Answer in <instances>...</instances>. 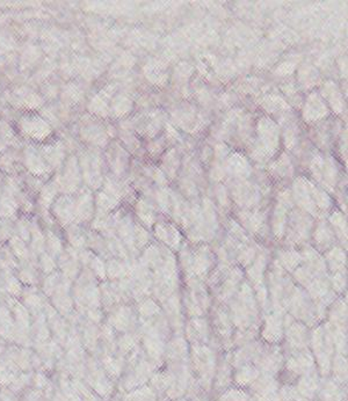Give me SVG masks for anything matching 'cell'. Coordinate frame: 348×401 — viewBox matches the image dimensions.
<instances>
[{"mask_svg": "<svg viewBox=\"0 0 348 401\" xmlns=\"http://www.w3.org/2000/svg\"><path fill=\"white\" fill-rule=\"evenodd\" d=\"M108 325L120 333L136 332L138 328V315H137L136 308H134L132 305L127 303L119 305L112 312Z\"/></svg>", "mask_w": 348, "mask_h": 401, "instance_id": "cell-16", "label": "cell"}, {"mask_svg": "<svg viewBox=\"0 0 348 401\" xmlns=\"http://www.w3.org/2000/svg\"><path fill=\"white\" fill-rule=\"evenodd\" d=\"M290 276H292L294 283L304 290L310 285L311 282L314 281V275L311 273L310 270L308 269L307 267L303 266V265L297 267L290 274Z\"/></svg>", "mask_w": 348, "mask_h": 401, "instance_id": "cell-39", "label": "cell"}, {"mask_svg": "<svg viewBox=\"0 0 348 401\" xmlns=\"http://www.w3.org/2000/svg\"><path fill=\"white\" fill-rule=\"evenodd\" d=\"M172 401H188V400H187V399H186V398L184 397V398H180V399H177V400H172Z\"/></svg>", "mask_w": 348, "mask_h": 401, "instance_id": "cell-42", "label": "cell"}, {"mask_svg": "<svg viewBox=\"0 0 348 401\" xmlns=\"http://www.w3.org/2000/svg\"><path fill=\"white\" fill-rule=\"evenodd\" d=\"M156 236L159 238L160 241H163L164 244L167 245L169 247L177 248L178 250L179 245L182 243V236L179 234L178 230L173 226L170 224H157L156 226Z\"/></svg>", "mask_w": 348, "mask_h": 401, "instance_id": "cell-31", "label": "cell"}, {"mask_svg": "<svg viewBox=\"0 0 348 401\" xmlns=\"http://www.w3.org/2000/svg\"><path fill=\"white\" fill-rule=\"evenodd\" d=\"M284 341L281 343L284 354L301 352L310 348L311 328L297 321L292 315H284Z\"/></svg>", "mask_w": 348, "mask_h": 401, "instance_id": "cell-10", "label": "cell"}, {"mask_svg": "<svg viewBox=\"0 0 348 401\" xmlns=\"http://www.w3.org/2000/svg\"><path fill=\"white\" fill-rule=\"evenodd\" d=\"M330 223L333 226L334 234L340 236L341 239L345 240V243H346L347 229H346V219H345L344 215L340 214V212H334L330 218Z\"/></svg>", "mask_w": 348, "mask_h": 401, "instance_id": "cell-41", "label": "cell"}, {"mask_svg": "<svg viewBox=\"0 0 348 401\" xmlns=\"http://www.w3.org/2000/svg\"><path fill=\"white\" fill-rule=\"evenodd\" d=\"M347 296L338 297L330 305L325 321L334 330H347Z\"/></svg>", "mask_w": 348, "mask_h": 401, "instance_id": "cell-22", "label": "cell"}, {"mask_svg": "<svg viewBox=\"0 0 348 401\" xmlns=\"http://www.w3.org/2000/svg\"><path fill=\"white\" fill-rule=\"evenodd\" d=\"M227 306L235 330H260L262 312L258 304L252 285L246 280L243 282L238 293Z\"/></svg>", "mask_w": 348, "mask_h": 401, "instance_id": "cell-1", "label": "cell"}, {"mask_svg": "<svg viewBox=\"0 0 348 401\" xmlns=\"http://www.w3.org/2000/svg\"><path fill=\"white\" fill-rule=\"evenodd\" d=\"M185 398L188 401H214L212 394L203 390L195 378L193 379V382H190V387L186 392Z\"/></svg>", "mask_w": 348, "mask_h": 401, "instance_id": "cell-40", "label": "cell"}, {"mask_svg": "<svg viewBox=\"0 0 348 401\" xmlns=\"http://www.w3.org/2000/svg\"><path fill=\"white\" fill-rule=\"evenodd\" d=\"M234 387V367L231 365L227 352H221L212 382V397H217L229 387Z\"/></svg>", "mask_w": 348, "mask_h": 401, "instance_id": "cell-18", "label": "cell"}, {"mask_svg": "<svg viewBox=\"0 0 348 401\" xmlns=\"http://www.w3.org/2000/svg\"><path fill=\"white\" fill-rule=\"evenodd\" d=\"M345 401H347V400H345Z\"/></svg>", "mask_w": 348, "mask_h": 401, "instance_id": "cell-44", "label": "cell"}, {"mask_svg": "<svg viewBox=\"0 0 348 401\" xmlns=\"http://www.w3.org/2000/svg\"><path fill=\"white\" fill-rule=\"evenodd\" d=\"M265 283L269 290L271 310L287 313L286 304L288 297L295 287L290 274H288L284 268H281L277 261H273L266 273Z\"/></svg>", "mask_w": 348, "mask_h": 401, "instance_id": "cell-5", "label": "cell"}, {"mask_svg": "<svg viewBox=\"0 0 348 401\" xmlns=\"http://www.w3.org/2000/svg\"><path fill=\"white\" fill-rule=\"evenodd\" d=\"M122 401H160L158 394L149 384L129 391Z\"/></svg>", "mask_w": 348, "mask_h": 401, "instance_id": "cell-35", "label": "cell"}, {"mask_svg": "<svg viewBox=\"0 0 348 401\" xmlns=\"http://www.w3.org/2000/svg\"><path fill=\"white\" fill-rule=\"evenodd\" d=\"M311 223L312 221L308 215L303 214L301 211H293L290 215V221L288 223V226H290L289 238L295 244L308 239V234L310 232Z\"/></svg>", "mask_w": 348, "mask_h": 401, "instance_id": "cell-25", "label": "cell"}, {"mask_svg": "<svg viewBox=\"0 0 348 401\" xmlns=\"http://www.w3.org/2000/svg\"><path fill=\"white\" fill-rule=\"evenodd\" d=\"M260 376V372L253 363L244 364L234 369V385L247 390Z\"/></svg>", "mask_w": 348, "mask_h": 401, "instance_id": "cell-28", "label": "cell"}, {"mask_svg": "<svg viewBox=\"0 0 348 401\" xmlns=\"http://www.w3.org/2000/svg\"><path fill=\"white\" fill-rule=\"evenodd\" d=\"M184 337L190 342V345H208L216 350L222 352L220 343L212 332L208 315L187 319Z\"/></svg>", "mask_w": 348, "mask_h": 401, "instance_id": "cell-11", "label": "cell"}, {"mask_svg": "<svg viewBox=\"0 0 348 401\" xmlns=\"http://www.w3.org/2000/svg\"><path fill=\"white\" fill-rule=\"evenodd\" d=\"M286 312L297 321L307 325L309 328H314V326L325 321V318L319 312L307 291L296 284L288 297Z\"/></svg>", "mask_w": 348, "mask_h": 401, "instance_id": "cell-7", "label": "cell"}, {"mask_svg": "<svg viewBox=\"0 0 348 401\" xmlns=\"http://www.w3.org/2000/svg\"><path fill=\"white\" fill-rule=\"evenodd\" d=\"M329 278L333 293L338 297L347 296V271L331 274Z\"/></svg>", "mask_w": 348, "mask_h": 401, "instance_id": "cell-37", "label": "cell"}, {"mask_svg": "<svg viewBox=\"0 0 348 401\" xmlns=\"http://www.w3.org/2000/svg\"><path fill=\"white\" fill-rule=\"evenodd\" d=\"M310 350L314 355L316 367L321 377H330L331 363L336 350L332 334L330 330L329 324L326 321L311 328Z\"/></svg>", "mask_w": 348, "mask_h": 401, "instance_id": "cell-6", "label": "cell"}, {"mask_svg": "<svg viewBox=\"0 0 348 401\" xmlns=\"http://www.w3.org/2000/svg\"><path fill=\"white\" fill-rule=\"evenodd\" d=\"M316 399L318 401L347 400V389L331 377H325L321 379V387Z\"/></svg>", "mask_w": 348, "mask_h": 401, "instance_id": "cell-24", "label": "cell"}, {"mask_svg": "<svg viewBox=\"0 0 348 401\" xmlns=\"http://www.w3.org/2000/svg\"><path fill=\"white\" fill-rule=\"evenodd\" d=\"M135 308L138 315V321H145L163 312L162 305L151 296L137 302Z\"/></svg>", "mask_w": 348, "mask_h": 401, "instance_id": "cell-30", "label": "cell"}, {"mask_svg": "<svg viewBox=\"0 0 348 401\" xmlns=\"http://www.w3.org/2000/svg\"><path fill=\"white\" fill-rule=\"evenodd\" d=\"M162 310H163L164 315L166 317L172 334L184 335L187 317H186L184 306H182L180 290L178 293H173L170 298H167L162 304Z\"/></svg>", "mask_w": 348, "mask_h": 401, "instance_id": "cell-15", "label": "cell"}, {"mask_svg": "<svg viewBox=\"0 0 348 401\" xmlns=\"http://www.w3.org/2000/svg\"><path fill=\"white\" fill-rule=\"evenodd\" d=\"M301 258H302L303 266L307 267L308 269L314 275V278L330 276L324 256L319 254L314 248L307 246L301 252Z\"/></svg>", "mask_w": 348, "mask_h": 401, "instance_id": "cell-26", "label": "cell"}, {"mask_svg": "<svg viewBox=\"0 0 348 401\" xmlns=\"http://www.w3.org/2000/svg\"><path fill=\"white\" fill-rule=\"evenodd\" d=\"M347 355L336 352L331 363V374L330 377L341 385H347Z\"/></svg>", "mask_w": 348, "mask_h": 401, "instance_id": "cell-32", "label": "cell"}, {"mask_svg": "<svg viewBox=\"0 0 348 401\" xmlns=\"http://www.w3.org/2000/svg\"><path fill=\"white\" fill-rule=\"evenodd\" d=\"M264 345H265V342L261 341L260 339H257L247 345L237 347L227 352L231 365L236 369V367H242L244 364L253 363L258 355L260 354L261 349L264 348Z\"/></svg>", "mask_w": 348, "mask_h": 401, "instance_id": "cell-19", "label": "cell"}, {"mask_svg": "<svg viewBox=\"0 0 348 401\" xmlns=\"http://www.w3.org/2000/svg\"><path fill=\"white\" fill-rule=\"evenodd\" d=\"M240 221L243 226H245L246 229L249 230L250 232H258L262 229V224H264V217L261 214L257 212H246L243 211L240 214Z\"/></svg>", "mask_w": 348, "mask_h": 401, "instance_id": "cell-38", "label": "cell"}, {"mask_svg": "<svg viewBox=\"0 0 348 401\" xmlns=\"http://www.w3.org/2000/svg\"><path fill=\"white\" fill-rule=\"evenodd\" d=\"M217 260L207 246H201L193 252V274L206 281L212 270L215 269Z\"/></svg>", "mask_w": 348, "mask_h": 401, "instance_id": "cell-20", "label": "cell"}, {"mask_svg": "<svg viewBox=\"0 0 348 401\" xmlns=\"http://www.w3.org/2000/svg\"><path fill=\"white\" fill-rule=\"evenodd\" d=\"M336 240V234L333 230L330 228L327 223H319L317 229L314 231V241L317 247L322 251H326L332 247V244Z\"/></svg>", "mask_w": 348, "mask_h": 401, "instance_id": "cell-34", "label": "cell"}, {"mask_svg": "<svg viewBox=\"0 0 348 401\" xmlns=\"http://www.w3.org/2000/svg\"><path fill=\"white\" fill-rule=\"evenodd\" d=\"M220 352L208 345H190V364L194 378L203 390L210 394Z\"/></svg>", "mask_w": 348, "mask_h": 401, "instance_id": "cell-4", "label": "cell"}, {"mask_svg": "<svg viewBox=\"0 0 348 401\" xmlns=\"http://www.w3.org/2000/svg\"><path fill=\"white\" fill-rule=\"evenodd\" d=\"M245 280V271L235 265L224 278L223 281L221 282L220 285L212 291L214 302L227 305L237 295L240 285Z\"/></svg>", "mask_w": 348, "mask_h": 401, "instance_id": "cell-14", "label": "cell"}, {"mask_svg": "<svg viewBox=\"0 0 348 401\" xmlns=\"http://www.w3.org/2000/svg\"><path fill=\"white\" fill-rule=\"evenodd\" d=\"M269 267V261L267 254L264 252L258 253L252 265L246 268V281L249 282L252 287L265 283L266 273H267Z\"/></svg>", "mask_w": 348, "mask_h": 401, "instance_id": "cell-27", "label": "cell"}, {"mask_svg": "<svg viewBox=\"0 0 348 401\" xmlns=\"http://www.w3.org/2000/svg\"><path fill=\"white\" fill-rule=\"evenodd\" d=\"M317 370L310 348L284 355V367L279 375L281 384H294L301 376Z\"/></svg>", "mask_w": 348, "mask_h": 401, "instance_id": "cell-9", "label": "cell"}, {"mask_svg": "<svg viewBox=\"0 0 348 401\" xmlns=\"http://www.w3.org/2000/svg\"><path fill=\"white\" fill-rule=\"evenodd\" d=\"M253 364L260 374L279 377L284 367V354L282 347L281 345L265 343Z\"/></svg>", "mask_w": 348, "mask_h": 401, "instance_id": "cell-12", "label": "cell"}, {"mask_svg": "<svg viewBox=\"0 0 348 401\" xmlns=\"http://www.w3.org/2000/svg\"><path fill=\"white\" fill-rule=\"evenodd\" d=\"M281 268H284L288 274H292L293 271L297 268V267L302 265V258H301V253L295 251V250H284L281 251L277 254V260H275Z\"/></svg>", "mask_w": 348, "mask_h": 401, "instance_id": "cell-33", "label": "cell"}, {"mask_svg": "<svg viewBox=\"0 0 348 401\" xmlns=\"http://www.w3.org/2000/svg\"><path fill=\"white\" fill-rule=\"evenodd\" d=\"M282 312L269 310L262 315L259 338L267 345H281L284 341V315Z\"/></svg>", "mask_w": 348, "mask_h": 401, "instance_id": "cell-13", "label": "cell"}, {"mask_svg": "<svg viewBox=\"0 0 348 401\" xmlns=\"http://www.w3.org/2000/svg\"><path fill=\"white\" fill-rule=\"evenodd\" d=\"M208 315L212 332L220 343L222 352H230L232 350V337L235 327L231 320L227 305L214 302Z\"/></svg>", "mask_w": 348, "mask_h": 401, "instance_id": "cell-8", "label": "cell"}, {"mask_svg": "<svg viewBox=\"0 0 348 401\" xmlns=\"http://www.w3.org/2000/svg\"><path fill=\"white\" fill-rule=\"evenodd\" d=\"M314 401H318V400H317V399H316V400H314Z\"/></svg>", "mask_w": 348, "mask_h": 401, "instance_id": "cell-43", "label": "cell"}, {"mask_svg": "<svg viewBox=\"0 0 348 401\" xmlns=\"http://www.w3.org/2000/svg\"><path fill=\"white\" fill-rule=\"evenodd\" d=\"M324 259L330 275L347 271V258L343 248L338 246L330 248L329 251L326 252Z\"/></svg>", "mask_w": 348, "mask_h": 401, "instance_id": "cell-29", "label": "cell"}, {"mask_svg": "<svg viewBox=\"0 0 348 401\" xmlns=\"http://www.w3.org/2000/svg\"><path fill=\"white\" fill-rule=\"evenodd\" d=\"M215 401H252L249 391L234 385L215 398Z\"/></svg>", "mask_w": 348, "mask_h": 401, "instance_id": "cell-36", "label": "cell"}, {"mask_svg": "<svg viewBox=\"0 0 348 401\" xmlns=\"http://www.w3.org/2000/svg\"><path fill=\"white\" fill-rule=\"evenodd\" d=\"M321 379L322 377L318 370H314L296 379L294 387L301 397L308 401H314L317 398L318 391L321 387Z\"/></svg>", "mask_w": 348, "mask_h": 401, "instance_id": "cell-23", "label": "cell"}, {"mask_svg": "<svg viewBox=\"0 0 348 401\" xmlns=\"http://www.w3.org/2000/svg\"><path fill=\"white\" fill-rule=\"evenodd\" d=\"M151 297L160 305L182 288L178 261L169 251L165 252L158 266L151 270Z\"/></svg>", "mask_w": 348, "mask_h": 401, "instance_id": "cell-2", "label": "cell"}, {"mask_svg": "<svg viewBox=\"0 0 348 401\" xmlns=\"http://www.w3.org/2000/svg\"><path fill=\"white\" fill-rule=\"evenodd\" d=\"M280 387V379L277 376L260 374L247 391L252 401H274Z\"/></svg>", "mask_w": 348, "mask_h": 401, "instance_id": "cell-17", "label": "cell"}, {"mask_svg": "<svg viewBox=\"0 0 348 401\" xmlns=\"http://www.w3.org/2000/svg\"><path fill=\"white\" fill-rule=\"evenodd\" d=\"M190 342L184 335H172L166 342L164 364L190 361Z\"/></svg>", "mask_w": 348, "mask_h": 401, "instance_id": "cell-21", "label": "cell"}, {"mask_svg": "<svg viewBox=\"0 0 348 401\" xmlns=\"http://www.w3.org/2000/svg\"><path fill=\"white\" fill-rule=\"evenodd\" d=\"M180 295L187 319L208 315L214 304V298L205 281L194 275L184 278Z\"/></svg>", "mask_w": 348, "mask_h": 401, "instance_id": "cell-3", "label": "cell"}]
</instances>
